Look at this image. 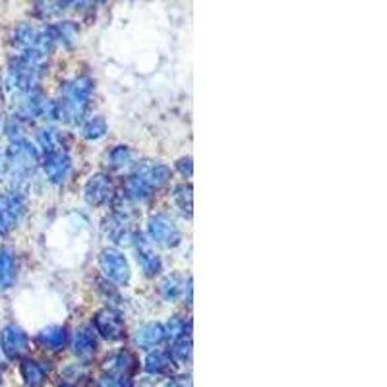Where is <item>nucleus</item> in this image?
<instances>
[{
  "label": "nucleus",
  "mask_w": 387,
  "mask_h": 387,
  "mask_svg": "<svg viewBox=\"0 0 387 387\" xmlns=\"http://www.w3.org/2000/svg\"><path fill=\"white\" fill-rule=\"evenodd\" d=\"M91 91V82L86 77H79L76 82L68 84L64 87V99H62V111L60 116L64 113V116H79L84 113V108L87 105V97Z\"/></svg>",
  "instance_id": "f257e3e1"
},
{
  "label": "nucleus",
  "mask_w": 387,
  "mask_h": 387,
  "mask_svg": "<svg viewBox=\"0 0 387 387\" xmlns=\"http://www.w3.org/2000/svg\"><path fill=\"white\" fill-rule=\"evenodd\" d=\"M0 348L8 358H18L28 348V335L18 325H6L0 331Z\"/></svg>",
  "instance_id": "f03ea898"
},
{
  "label": "nucleus",
  "mask_w": 387,
  "mask_h": 387,
  "mask_svg": "<svg viewBox=\"0 0 387 387\" xmlns=\"http://www.w3.org/2000/svg\"><path fill=\"white\" fill-rule=\"evenodd\" d=\"M149 234L157 244L163 246H174L180 240V232L174 227L173 219H169L167 215H155L149 221Z\"/></svg>",
  "instance_id": "7ed1b4c3"
},
{
  "label": "nucleus",
  "mask_w": 387,
  "mask_h": 387,
  "mask_svg": "<svg viewBox=\"0 0 387 387\" xmlns=\"http://www.w3.org/2000/svg\"><path fill=\"white\" fill-rule=\"evenodd\" d=\"M21 213V200L18 194H0V234H8Z\"/></svg>",
  "instance_id": "20e7f679"
},
{
  "label": "nucleus",
  "mask_w": 387,
  "mask_h": 387,
  "mask_svg": "<svg viewBox=\"0 0 387 387\" xmlns=\"http://www.w3.org/2000/svg\"><path fill=\"white\" fill-rule=\"evenodd\" d=\"M101 267L105 271L106 275L116 283H126L130 277V270H128V263L126 258L116 250H105L101 254Z\"/></svg>",
  "instance_id": "39448f33"
},
{
  "label": "nucleus",
  "mask_w": 387,
  "mask_h": 387,
  "mask_svg": "<svg viewBox=\"0 0 387 387\" xmlns=\"http://www.w3.org/2000/svg\"><path fill=\"white\" fill-rule=\"evenodd\" d=\"M95 328L105 339L116 341L122 335L124 323H122V318L118 314H115L113 310H103L95 316Z\"/></svg>",
  "instance_id": "423d86ee"
},
{
  "label": "nucleus",
  "mask_w": 387,
  "mask_h": 387,
  "mask_svg": "<svg viewBox=\"0 0 387 387\" xmlns=\"http://www.w3.org/2000/svg\"><path fill=\"white\" fill-rule=\"evenodd\" d=\"M135 178L151 190V188H159V186H163L167 182L169 171L163 164H142V169H138Z\"/></svg>",
  "instance_id": "0eeeda50"
},
{
  "label": "nucleus",
  "mask_w": 387,
  "mask_h": 387,
  "mask_svg": "<svg viewBox=\"0 0 387 387\" xmlns=\"http://www.w3.org/2000/svg\"><path fill=\"white\" fill-rule=\"evenodd\" d=\"M68 169H70V161H68V157L62 151L47 155V159H45V173H47V176L53 182L64 180Z\"/></svg>",
  "instance_id": "6e6552de"
},
{
  "label": "nucleus",
  "mask_w": 387,
  "mask_h": 387,
  "mask_svg": "<svg viewBox=\"0 0 387 387\" xmlns=\"http://www.w3.org/2000/svg\"><path fill=\"white\" fill-rule=\"evenodd\" d=\"M86 196H87V202L89 203H103L108 200V196H111V182H108V178L106 176H93L89 182H87V188H86Z\"/></svg>",
  "instance_id": "1a4fd4ad"
},
{
  "label": "nucleus",
  "mask_w": 387,
  "mask_h": 387,
  "mask_svg": "<svg viewBox=\"0 0 387 387\" xmlns=\"http://www.w3.org/2000/svg\"><path fill=\"white\" fill-rule=\"evenodd\" d=\"M16 279V260L10 248H0V289H10Z\"/></svg>",
  "instance_id": "9d476101"
},
{
  "label": "nucleus",
  "mask_w": 387,
  "mask_h": 387,
  "mask_svg": "<svg viewBox=\"0 0 387 387\" xmlns=\"http://www.w3.org/2000/svg\"><path fill=\"white\" fill-rule=\"evenodd\" d=\"M164 339V329L159 325V323H147L142 329H138L135 333V343L140 347L151 348L155 345H159Z\"/></svg>",
  "instance_id": "9b49d317"
},
{
  "label": "nucleus",
  "mask_w": 387,
  "mask_h": 387,
  "mask_svg": "<svg viewBox=\"0 0 387 387\" xmlns=\"http://www.w3.org/2000/svg\"><path fill=\"white\" fill-rule=\"evenodd\" d=\"M21 377L28 387H39L45 379V368L35 360H23L21 362Z\"/></svg>",
  "instance_id": "f8f14e48"
},
{
  "label": "nucleus",
  "mask_w": 387,
  "mask_h": 387,
  "mask_svg": "<svg viewBox=\"0 0 387 387\" xmlns=\"http://www.w3.org/2000/svg\"><path fill=\"white\" fill-rule=\"evenodd\" d=\"M39 343L48 350H58L66 343V329L64 328H48L39 335Z\"/></svg>",
  "instance_id": "ddd939ff"
},
{
  "label": "nucleus",
  "mask_w": 387,
  "mask_h": 387,
  "mask_svg": "<svg viewBox=\"0 0 387 387\" xmlns=\"http://www.w3.org/2000/svg\"><path fill=\"white\" fill-rule=\"evenodd\" d=\"M138 261H140V265L145 270V273H149V275L157 273L159 267H161L159 258L155 256V252L145 242H138Z\"/></svg>",
  "instance_id": "4468645a"
},
{
  "label": "nucleus",
  "mask_w": 387,
  "mask_h": 387,
  "mask_svg": "<svg viewBox=\"0 0 387 387\" xmlns=\"http://www.w3.org/2000/svg\"><path fill=\"white\" fill-rule=\"evenodd\" d=\"M171 368V358L167 357L164 352L161 350H155L151 352L147 360H145V370L149 372V374H163Z\"/></svg>",
  "instance_id": "2eb2a0df"
},
{
  "label": "nucleus",
  "mask_w": 387,
  "mask_h": 387,
  "mask_svg": "<svg viewBox=\"0 0 387 387\" xmlns=\"http://www.w3.org/2000/svg\"><path fill=\"white\" fill-rule=\"evenodd\" d=\"M76 352L79 357H87L95 350V335L91 329H82L76 335Z\"/></svg>",
  "instance_id": "dca6fc26"
},
{
  "label": "nucleus",
  "mask_w": 387,
  "mask_h": 387,
  "mask_svg": "<svg viewBox=\"0 0 387 387\" xmlns=\"http://www.w3.org/2000/svg\"><path fill=\"white\" fill-rule=\"evenodd\" d=\"M188 357H190V339L182 337L180 341H176V343H174L173 358L180 360V362H186Z\"/></svg>",
  "instance_id": "f3484780"
},
{
  "label": "nucleus",
  "mask_w": 387,
  "mask_h": 387,
  "mask_svg": "<svg viewBox=\"0 0 387 387\" xmlns=\"http://www.w3.org/2000/svg\"><path fill=\"white\" fill-rule=\"evenodd\" d=\"M132 362H134V360H132V357H130L128 352H118V355H115V357L111 358V368H113L115 372H126Z\"/></svg>",
  "instance_id": "a211bd4d"
},
{
  "label": "nucleus",
  "mask_w": 387,
  "mask_h": 387,
  "mask_svg": "<svg viewBox=\"0 0 387 387\" xmlns=\"http://www.w3.org/2000/svg\"><path fill=\"white\" fill-rule=\"evenodd\" d=\"M174 200L178 202L180 200V209L182 211H190V205H192V196H190V188H186V186H180V188H176V194H174Z\"/></svg>",
  "instance_id": "6ab92c4d"
},
{
  "label": "nucleus",
  "mask_w": 387,
  "mask_h": 387,
  "mask_svg": "<svg viewBox=\"0 0 387 387\" xmlns=\"http://www.w3.org/2000/svg\"><path fill=\"white\" fill-rule=\"evenodd\" d=\"M84 132H86L87 138H99V135H103V132H105V122L101 118L89 120L86 128H84Z\"/></svg>",
  "instance_id": "aec40b11"
},
{
  "label": "nucleus",
  "mask_w": 387,
  "mask_h": 387,
  "mask_svg": "<svg viewBox=\"0 0 387 387\" xmlns=\"http://www.w3.org/2000/svg\"><path fill=\"white\" fill-rule=\"evenodd\" d=\"M111 161L115 167H126L130 163V151L126 147H116L115 151L111 153Z\"/></svg>",
  "instance_id": "412c9836"
},
{
  "label": "nucleus",
  "mask_w": 387,
  "mask_h": 387,
  "mask_svg": "<svg viewBox=\"0 0 387 387\" xmlns=\"http://www.w3.org/2000/svg\"><path fill=\"white\" fill-rule=\"evenodd\" d=\"M176 281H178V277H169V279L163 283L164 299H174V296L178 294V290H180V285H178Z\"/></svg>",
  "instance_id": "4be33fe9"
},
{
  "label": "nucleus",
  "mask_w": 387,
  "mask_h": 387,
  "mask_svg": "<svg viewBox=\"0 0 387 387\" xmlns=\"http://www.w3.org/2000/svg\"><path fill=\"white\" fill-rule=\"evenodd\" d=\"M4 169H6V157H4V151L0 149V176L4 173Z\"/></svg>",
  "instance_id": "5701e85b"
},
{
  "label": "nucleus",
  "mask_w": 387,
  "mask_h": 387,
  "mask_svg": "<svg viewBox=\"0 0 387 387\" xmlns=\"http://www.w3.org/2000/svg\"><path fill=\"white\" fill-rule=\"evenodd\" d=\"M167 387H186V381H178V379H171Z\"/></svg>",
  "instance_id": "b1692460"
}]
</instances>
